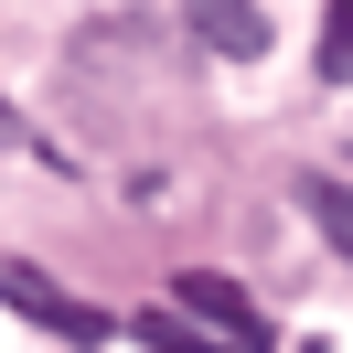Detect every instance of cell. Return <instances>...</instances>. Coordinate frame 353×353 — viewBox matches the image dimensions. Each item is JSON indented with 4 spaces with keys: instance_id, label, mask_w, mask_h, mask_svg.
<instances>
[{
    "instance_id": "6da1fadb",
    "label": "cell",
    "mask_w": 353,
    "mask_h": 353,
    "mask_svg": "<svg viewBox=\"0 0 353 353\" xmlns=\"http://www.w3.org/2000/svg\"><path fill=\"white\" fill-rule=\"evenodd\" d=\"M0 310H22V321H32V332H54V343H108V332H118L97 300H75V289H65V279H43L32 257H0Z\"/></svg>"
},
{
    "instance_id": "7a4b0ae2",
    "label": "cell",
    "mask_w": 353,
    "mask_h": 353,
    "mask_svg": "<svg viewBox=\"0 0 353 353\" xmlns=\"http://www.w3.org/2000/svg\"><path fill=\"white\" fill-rule=\"evenodd\" d=\"M172 300L193 310V321H214L236 353H268V321H257V300H246L236 279H214V268H182V279H172Z\"/></svg>"
},
{
    "instance_id": "3957f363",
    "label": "cell",
    "mask_w": 353,
    "mask_h": 353,
    "mask_svg": "<svg viewBox=\"0 0 353 353\" xmlns=\"http://www.w3.org/2000/svg\"><path fill=\"white\" fill-rule=\"evenodd\" d=\"M182 22H193V43L225 54V65H257L268 54V11L257 0H182Z\"/></svg>"
},
{
    "instance_id": "277c9868",
    "label": "cell",
    "mask_w": 353,
    "mask_h": 353,
    "mask_svg": "<svg viewBox=\"0 0 353 353\" xmlns=\"http://www.w3.org/2000/svg\"><path fill=\"white\" fill-rule=\"evenodd\" d=\"M129 332H139L150 353H236L225 332H193V321H182V300H150V310H129Z\"/></svg>"
},
{
    "instance_id": "5b68a950",
    "label": "cell",
    "mask_w": 353,
    "mask_h": 353,
    "mask_svg": "<svg viewBox=\"0 0 353 353\" xmlns=\"http://www.w3.org/2000/svg\"><path fill=\"white\" fill-rule=\"evenodd\" d=\"M300 203H310V225L353 257V193H343V182H300Z\"/></svg>"
},
{
    "instance_id": "8992f818",
    "label": "cell",
    "mask_w": 353,
    "mask_h": 353,
    "mask_svg": "<svg viewBox=\"0 0 353 353\" xmlns=\"http://www.w3.org/2000/svg\"><path fill=\"white\" fill-rule=\"evenodd\" d=\"M321 75H332V86H353V0H332V11H321Z\"/></svg>"
}]
</instances>
